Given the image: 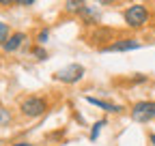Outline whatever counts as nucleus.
I'll return each instance as SVG.
<instances>
[{
	"label": "nucleus",
	"instance_id": "obj_10",
	"mask_svg": "<svg viewBox=\"0 0 155 146\" xmlns=\"http://www.w3.org/2000/svg\"><path fill=\"white\" fill-rule=\"evenodd\" d=\"M84 5H86V0H65V11L71 15H78Z\"/></svg>",
	"mask_w": 155,
	"mask_h": 146
},
{
	"label": "nucleus",
	"instance_id": "obj_16",
	"mask_svg": "<svg viewBox=\"0 0 155 146\" xmlns=\"http://www.w3.org/2000/svg\"><path fill=\"white\" fill-rule=\"evenodd\" d=\"M147 80H149V78L144 75V73H136V75L131 78V84H144Z\"/></svg>",
	"mask_w": 155,
	"mask_h": 146
},
{
	"label": "nucleus",
	"instance_id": "obj_22",
	"mask_svg": "<svg viewBox=\"0 0 155 146\" xmlns=\"http://www.w3.org/2000/svg\"><path fill=\"white\" fill-rule=\"evenodd\" d=\"M0 146H2V144H0Z\"/></svg>",
	"mask_w": 155,
	"mask_h": 146
},
{
	"label": "nucleus",
	"instance_id": "obj_8",
	"mask_svg": "<svg viewBox=\"0 0 155 146\" xmlns=\"http://www.w3.org/2000/svg\"><path fill=\"white\" fill-rule=\"evenodd\" d=\"M86 101H88L91 105H95V107L104 110V112H108V114H121V112H123V105H119V103H112V101H106V99L86 97Z\"/></svg>",
	"mask_w": 155,
	"mask_h": 146
},
{
	"label": "nucleus",
	"instance_id": "obj_21",
	"mask_svg": "<svg viewBox=\"0 0 155 146\" xmlns=\"http://www.w3.org/2000/svg\"><path fill=\"white\" fill-rule=\"evenodd\" d=\"M149 142H151V144L155 146V133H151V135H149Z\"/></svg>",
	"mask_w": 155,
	"mask_h": 146
},
{
	"label": "nucleus",
	"instance_id": "obj_19",
	"mask_svg": "<svg viewBox=\"0 0 155 146\" xmlns=\"http://www.w3.org/2000/svg\"><path fill=\"white\" fill-rule=\"evenodd\" d=\"M0 5H2V7H9V5H13V0H0Z\"/></svg>",
	"mask_w": 155,
	"mask_h": 146
},
{
	"label": "nucleus",
	"instance_id": "obj_5",
	"mask_svg": "<svg viewBox=\"0 0 155 146\" xmlns=\"http://www.w3.org/2000/svg\"><path fill=\"white\" fill-rule=\"evenodd\" d=\"M131 118L136 122H151V120H155V101H138V103H134Z\"/></svg>",
	"mask_w": 155,
	"mask_h": 146
},
{
	"label": "nucleus",
	"instance_id": "obj_6",
	"mask_svg": "<svg viewBox=\"0 0 155 146\" xmlns=\"http://www.w3.org/2000/svg\"><path fill=\"white\" fill-rule=\"evenodd\" d=\"M116 39V32H114V28H106V26H95V30L91 32V43L93 45H97V47H104V45H108V43H112Z\"/></svg>",
	"mask_w": 155,
	"mask_h": 146
},
{
	"label": "nucleus",
	"instance_id": "obj_3",
	"mask_svg": "<svg viewBox=\"0 0 155 146\" xmlns=\"http://www.w3.org/2000/svg\"><path fill=\"white\" fill-rule=\"evenodd\" d=\"M86 75V69L82 65H78V62H71L63 69H58L54 71V80L56 82H63V84H78V82H82V78Z\"/></svg>",
	"mask_w": 155,
	"mask_h": 146
},
{
	"label": "nucleus",
	"instance_id": "obj_12",
	"mask_svg": "<svg viewBox=\"0 0 155 146\" xmlns=\"http://www.w3.org/2000/svg\"><path fill=\"white\" fill-rule=\"evenodd\" d=\"M30 54L37 58V60H45L48 58V52L41 47V45H35V47H30Z\"/></svg>",
	"mask_w": 155,
	"mask_h": 146
},
{
	"label": "nucleus",
	"instance_id": "obj_4",
	"mask_svg": "<svg viewBox=\"0 0 155 146\" xmlns=\"http://www.w3.org/2000/svg\"><path fill=\"white\" fill-rule=\"evenodd\" d=\"M142 43L134 36H123V39H114L112 43L99 47L101 54H114V52H134V49H140Z\"/></svg>",
	"mask_w": 155,
	"mask_h": 146
},
{
	"label": "nucleus",
	"instance_id": "obj_14",
	"mask_svg": "<svg viewBox=\"0 0 155 146\" xmlns=\"http://www.w3.org/2000/svg\"><path fill=\"white\" fill-rule=\"evenodd\" d=\"M48 39H50V30H48V28L39 30V34H37V43L43 45V43H48Z\"/></svg>",
	"mask_w": 155,
	"mask_h": 146
},
{
	"label": "nucleus",
	"instance_id": "obj_1",
	"mask_svg": "<svg viewBox=\"0 0 155 146\" xmlns=\"http://www.w3.org/2000/svg\"><path fill=\"white\" fill-rule=\"evenodd\" d=\"M149 17H151V13H149V9H147L144 5H131V7H127V9L123 11L125 24H127L129 28H134V30L144 28L147 22H149Z\"/></svg>",
	"mask_w": 155,
	"mask_h": 146
},
{
	"label": "nucleus",
	"instance_id": "obj_13",
	"mask_svg": "<svg viewBox=\"0 0 155 146\" xmlns=\"http://www.w3.org/2000/svg\"><path fill=\"white\" fill-rule=\"evenodd\" d=\"M11 122V112L7 107H0V127L2 125H9Z\"/></svg>",
	"mask_w": 155,
	"mask_h": 146
},
{
	"label": "nucleus",
	"instance_id": "obj_7",
	"mask_svg": "<svg viewBox=\"0 0 155 146\" xmlns=\"http://www.w3.org/2000/svg\"><path fill=\"white\" fill-rule=\"evenodd\" d=\"M78 17L82 20L84 26H99L101 22V11L97 9V7H91V5H84L82 11L78 13Z\"/></svg>",
	"mask_w": 155,
	"mask_h": 146
},
{
	"label": "nucleus",
	"instance_id": "obj_9",
	"mask_svg": "<svg viewBox=\"0 0 155 146\" xmlns=\"http://www.w3.org/2000/svg\"><path fill=\"white\" fill-rule=\"evenodd\" d=\"M24 41H26V32H13V34L7 36V41L2 43V49L7 54H13V52H17L19 47L24 45Z\"/></svg>",
	"mask_w": 155,
	"mask_h": 146
},
{
	"label": "nucleus",
	"instance_id": "obj_20",
	"mask_svg": "<svg viewBox=\"0 0 155 146\" xmlns=\"http://www.w3.org/2000/svg\"><path fill=\"white\" fill-rule=\"evenodd\" d=\"M13 146H32L30 142H17V144H13Z\"/></svg>",
	"mask_w": 155,
	"mask_h": 146
},
{
	"label": "nucleus",
	"instance_id": "obj_2",
	"mask_svg": "<svg viewBox=\"0 0 155 146\" xmlns=\"http://www.w3.org/2000/svg\"><path fill=\"white\" fill-rule=\"evenodd\" d=\"M48 101L43 99V97H37V95H32V97H26L24 101H22V105H19V112H22V116H26V118H39V116H43L45 112H48Z\"/></svg>",
	"mask_w": 155,
	"mask_h": 146
},
{
	"label": "nucleus",
	"instance_id": "obj_18",
	"mask_svg": "<svg viewBox=\"0 0 155 146\" xmlns=\"http://www.w3.org/2000/svg\"><path fill=\"white\" fill-rule=\"evenodd\" d=\"M97 2H99V7H110L114 0H97Z\"/></svg>",
	"mask_w": 155,
	"mask_h": 146
},
{
	"label": "nucleus",
	"instance_id": "obj_15",
	"mask_svg": "<svg viewBox=\"0 0 155 146\" xmlns=\"http://www.w3.org/2000/svg\"><path fill=\"white\" fill-rule=\"evenodd\" d=\"M9 34H11V32H9V26H7L5 22H0V45L7 41V36H9Z\"/></svg>",
	"mask_w": 155,
	"mask_h": 146
},
{
	"label": "nucleus",
	"instance_id": "obj_17",
	"mask_svg": "<svg viewBox=\"0 0 155 146\" xmlns=\"http://www.w3.org/2000/svg\"><path fill=\"white\" fill-rule=\"evenodd\" d=\"M13 5H17V7H32L35 0H13Z\"/></svg>",
	"mask_w": 155,
	"mask_h": 146
},
{
	"label": "nucleus",
	"instance_id": "obj_11",
	"mask_svg": "<svg viewBox=\"0 0 155 146\" xmlns=\"http://www.w3.org/2000/svg\"><path fill=\"white\" fill-rule=\"evenodd\" d=\"M106 125H108V120H106V118H101V120H97V122L91 127V135H88V138H91V142H97V138H99V133H101V129H104Z\"/></svg>",
	"mask_w": 155,
	"mask_h": 146
}]
</instances>
